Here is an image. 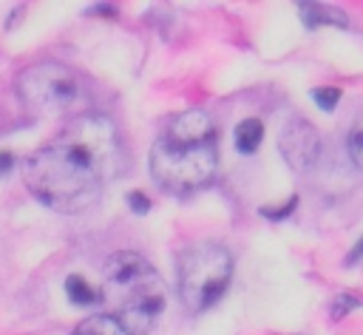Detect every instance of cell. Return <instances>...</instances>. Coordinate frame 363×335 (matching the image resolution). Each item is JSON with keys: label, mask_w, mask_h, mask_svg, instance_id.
<instances>
[{"label": "cell", "mask_w": 363, "mask_h": 335, "mask_svg": "<svg viewBox=\"0 0 363 335\" xmlns=\"http://www.w3.org/2000/svg\"><path fill=\"white\" fill-rule=\"evenodd\" d=\"M125 170L128 153L113 119L85 111L26 159L23 182L45 207L82 213Z\"/></svg>", "instance_id": "cell-1"}, {"label": "cell", "mask_w": 363, "mask_h": 335, "mask_svg": "<svg viewBox=\"0 0 363 335\" xmlns=\"http://www.w3.org/2000/svg\"><path fill=\"white\" fill-rule=\"evenodd\" d=\"M150 176L173 196H190L216 176V128L207 111L190 108L173 116L150 148Z\"/></svg>", "instance_id": "cell-2"}, {"label": "cell", "mask_w": 363, "mask_h": 335, "mask_svg": "<svg viewBox=\"0 0 363 335\" xmlns=\"http://www.w3.org/2000/svg\"><path fill=\"white\" fill-rule=\"evenodd\" d=\"M102 304L130 335H147L164 312V284L153 264L139 253L122 250L105 261Z\"/></svg>", "instance_id": "cell-3"}, {"label": "cell", "mask_w": 363, "mask_h": 335, "mask_svg": "<svg viewBox=\"0 0 363 335\" xmlns=\"http://www.w3.org/2000/svg\"><path fill=\"white\" fill-rule=\"evenodd\" d=\"M233 256L218 241H196L176 258V287L187 312L210 309L230 287Z\"/></svg>", "instance_id": "cell-4"}, {"label": "cell", "mask_w": 363, "mask_h": 335, "mask_svg": "<svg viewBox=\"0 0 363 335\" xmlns=\"http://www.w3.org/2000/svg\"><path fill=\"white\" fill-rule=\"evenodd\" d=\"M17 97L37 114H71L88 105L91 82L65 62L43 60L17 74Z\"/></svg>", "instance_id": "cell-5"}, {"label": "cell", "mask_w": 363, "mask_h": 335, "mask_svg": "<svg viewBox=\"0 0 363 335\" xmlns=\"http://www.w3.org/2000/svg\"><path fill=\"white\" fill-rule=\"evenodd\" d=\"M278 148L292 170H309L320 156V136L303 116L286 119V125L278 133Z\"/></svg>", "instance_id": "cell-6"}, {"label": "cell", "mask_w": 363, "mask_h": 335, "mask_svg": "<svg viewBox=\"0 0 363 335\" xmlns=\"http://www.w3.org/2000/svg\"><path fill=\"white\" fill-rule=\"evenodd\" d=\"M301 9V20L306 28H318V26H337V28H349V20L340 9L326 6L320 0H295Z\"/></svg>", "instance_id": "cell-7"}, {"label": "cell", "mask_w": 363, "mask_h": 335, "mask_svg": "<svg viewBox=\"0 0 363 335\" xmlns=\"http://www.w3.org/2000/svg\"><path fill=\"white\" fill-rule=\"evenodd\" d=\"M71 335H130L113 315H88L85 321L77 324V329Z\"/></svg>", "instance_id": "cell-8"}, {"label": "cell", "mask_w": 363, "mask_h": 335, "mask_svg": "<svg viewBox=\"0 0 363 335\" xmlns=\"http://www.w3.org/2000/svg\"><path fill=\"white\" fill-rule=\"evenodd\" d=\"M261 139H264L261 119H244V122H238V128H235V148L241 153H255V148L261 145Z\"/></svg>", "instance_id": "cell-9"}, {"label": "cell", "mask_w": 363, "mask_h": 335, "mask_svg": "<svg viewBox=\"0 0 363 335\" xmlns=\"http://www.w3.org/2000/svg\"><path fill=\"white\" fill-rule=\"evenodd\" d=\"M65 290H68V298L79 307H91V304H99L102 301V292H96L82 275H71L65 281Z\"/></svg>", "instance_id": "cell-10"}, {"label": "cell", "mask_w": 363, "mask_h": 335, "mask_svg": "<svg viewBox=\"0 0 363 335\" xmlns=\"http://www.w3.org/2000/svg\"><path fill=\"white\" fill-rule=\"evenodd\" d=\"M346 153L352 159V165L357 170H363V111L354 116V122L349 125V133H346Z\"/></svg>", "instance_id": "cell-11"}, {"label": "cell", "mask_w": 363, "mask_h": 335, "mask_svg": "<svg viewBox=\"0 0 363 335\" xmlns=\"http://www.w3.org/2000/svg\"><path fill=\"white\" fill-rule=\"evenodd\" d=\"M357 307H360V298H357V295H352V292H340V295H335V301H332V318L340 321L343 315H349V312L357 309Z\"/></svg>", "instance_id": "cell-12"}, {"label": "cell", "mask_w": 363, "mask_h": 335, "mask_svg": "<svg viewBox=\"0 0 363 335\" xmlns=\"http://www.w3.org/2000/svg\"><path fill=\"white\" fill-rule=\"evenodd\" d=\"M312 99L318 102V108L332 111L337 105V99H340V88H315L312 91Z\"/></svg>", "instance_id": "cell-13"}, {"label": "cell", "mask_w": 363, "mask_h": 335, "mask_svg": "<svg viewBox=\"0 0 363 335\" xmlns=\"http://www.w3.org/2000/svg\"><path fill=\"white\" fill-rule=\"evenodd\" d=\"M295 202H298V199L292 196V199H289L286 204H281V207H261V213H264L267 219H272V221H281V219H286V216L295 210Z\"/></svg>", "instance_id": "cell-14"}, {"label": "cell", "mask_w": 363, "mask_h": 335, "mask_svg": "<svg viewBox=\"0 0 363 335\" xmlns=\"http://www.w3.org/2000/svg\"><path fill=\"white\" fill-rule=\"evenodd\" d=\"M128 204H130V210H136V213H147V210H150L145 193H128Z\"/></svg>", "instance_id": "cell-15"}, {"label": "cell", "mask_w": 363, "mask_h": 335, "mask_svg": "<svg viewBox=\"0 0 363 335\" xmlns=\"http://www.w3.org/2000/svg\"><path fill=\"white\" fill-rule=\"evenodd\" d=\"M360 258H363V238H360V241H357V244L349 250V256H346V264L352 267V264H357Z\"/></svg>", "instance_id": "cell-16"}, {"label": "cell", "mask_w": 363, "mask_h": 335, "mask_svg": "<svg viewBox=\"0 0 363 335\" xmlns=\"http://www.w3.org/2000/svg\"><path fill=\"white\" fill-rule=\"evenodd\" d=\"M11 168V153H0V173H6Z\"/></svg>", "instance_id": "cell-17"}]
</instances>
